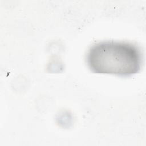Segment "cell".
Wrapping results in <instances>:
<instances>
[{
    "label": "cell",
    "instance_id": "cell-1",
    "mask_svg": "<svg viewBox=\"0 0 146 146\" xmlns=\"http://www.w3.org/2000/svg\"><path fill=\"white\" fill-rule=\"evenodd\" d=\"M142 60L139 47L127 42H100L94 44L87 54V65L93 72L121 76L137 73Z\"/></svg>",
    "mask_w": 146,
    "mask_h": 146
}]
</instances>
